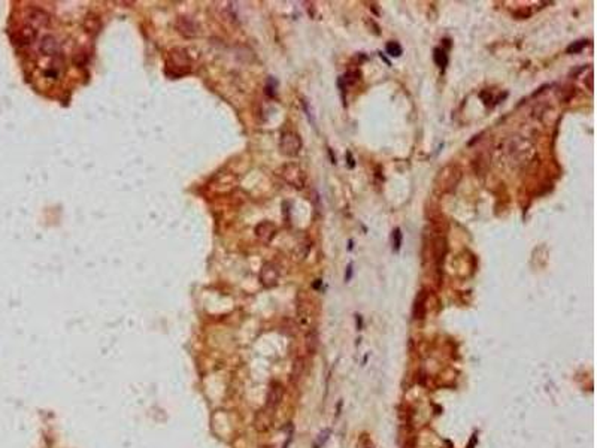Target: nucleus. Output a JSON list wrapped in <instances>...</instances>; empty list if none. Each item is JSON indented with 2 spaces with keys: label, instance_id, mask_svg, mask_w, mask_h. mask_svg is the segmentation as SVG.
Listing matches in <instances>:
<instances>
[{
  "label": "nucleus",
  "instance_id": "a211bd4d",
  "mask_svg": "<svg viewBox=\"0 0 597 448\" xmlns=\"http://www.w3.org/2000/svg\"><path fill=\"white\" fill-rule=\"evenodd\" d=\"M351 274H352V268H351V266H348V272L345 274V281H349V278H351Z\"/></svg>",
  "mask_w": 597,
  "mask_h": 448
},
{
  "label": "nucleus",
  "instance_id": "7ed1b4c3",
  "mask_svg": "<svg viewBox=\"0 0 597 448\" xmlns=\"http://www.w3.org/2000/svg\"><path fill=\"white\" fill-rule=\"evenodd\" d=\"M301 149V138L295 130H286L280 138V151L287 157H296Z\"/></svg>",
  "mask_w": 597,
  "mask_h": 448
},
{
  "label": "nucleus",
  "instance_id": "1a4fd4ad",
  "mask_svg": "<svg viewBox=\"0 0 597 448\" xmlns=\"http://www.w3.org/2000/svg\"><path fill=\"white\" fill-rule=\"evenodd\" d=\"M175 25H176L178 31H179L182 36H185V37H194V36H197V33H199L197 24H196L191 18H188V16H178Z\"/></svg>",
  "mask_w": 597,
  "mask_h": 448
},
{
  "label": "nucleus",
  "instance_id": "423d86ee",
  "mask_svg": "<svg viewBox=\"0 0 597 448\" xmlns=\"http://www.w3.org/2000/svg\"><path fill=\"white\" fill-rule=\"evenodd\" d=\"M280 268L275 263H265L260 271V281L266 289H272L280 281Z\"/></svg>",
  "mask_w": 597,
  "mask_h": 448
},
{
  "label": "nucleus",
  "instance_id": "39448f33",
  "mask_svg": "<svg viewBox=\"0 0 597 448\" xmlns=\"http://www.w3.org/2000/svg\"><path fill=\"white\" fill-rule=\"evenodd\" d=\"M458 179H460L458 167L457 166H447V167H444L439 172L436 184H438V187L442 188V191H449V190H452L457 185Z\"/></svg>",
  "mask_w": 597,
  "mask_h": 448
},
{
  "label": "nucleus",
  "instance_id": "2eb2a0df",
  "mask_svg": "<svg viewBox=\"0 0 597 448\" xmlns=\"http://www.w3.org/2000/svg\"><path fill=\"white\" fill-rule=\"evenodd\" d=\"M385 49H387V54H388V55H391V57H400V55H402V52H403V49H402L400 43H399V42H396V40H391V42H388V43H387V46H385Z\"/></svg>",
  "mask_w": 597,
  "mask_h": 448
},
{
  "label": "nucleus",
  "instance_id": "20e7f679",
  "mask_svg": "<svg viewBox=\"0 0 597 448\" xmlns=\"http://www.w3.org/2000/svg\"><path fill=\"white\" fill-rule=\"evenodd\" d=\"M190 66H191V61H190L187 49L175 48V49L170 51L169 58H167V70L170 67H173L175 69V75H182V73L190 70Z\"/></svg>",
  "mask_w": 597,
  "mask_h": 448
},
{
  "label": "nucleus",
  "instance_id": "f03ea898",
  "mask_svg": "<svg viewBox=\"0 0 597 448\" xmlns=\"http://www.w3.org/2000/svg\"><path fill=\"white\" fill-rule=\"evenodd\" d=\"M278 175H280L287 184H290L292 187H295V188H298V190L304 188V185H306V173H304V170H303L298 164H296V163L284 164V166L278 170Z\"/></svg>",
  "mask_w": 597,
  "mask_h": 448
},
{
  "label": "nucleus",
  "instance_id": "6e6552de",
  "mask_svg": "<svg viewBox=\"0 0 597 448\" xmlns=\"http://www.w3.org/2000/svg\"><path fill=\"white\" fill-rule=\"evenodd\" d=\"M27 19H28V25H31L33 28H40V27H48L49 24V15L39 7H30L27 10Z\"/></svg>",
  "mask_w": 597,
  "mask_h": 448
},
{
  "label": "nucleus",
  "instance_id": "6ab92c4d",
  "mask_svg": "<svg viewBox=\"0 0 597 448\" xmlns=\"http://www.w3.org/2000/svg\"><path fill=\"white\" fill-rule=\"evenodd\" d=\"M346 155H348V158H349V167H354V158H352L351 152H346Z\"/></svg>",
  "mask_w": 597,
  "mask_h": 448
},
{
  "label": "nucleus",
  "instance_id": "f3484780",
  "mask_svg": "<svg viewBox=\"0 0 597 448\" xmlns=\"http://www.w3.org/2000/svg\"><path fill=\"white\" fill-rule=\"evenodd\" d=\"M400 247H402V232H400L399 227H396V229L393 230V250H394V251H399Z\"/></svg>",
  "mask_w": 597,
  "mask_h": 448
},
{
  "label": "nucleus",
  "instance_id": "9b49d317",
  "mask_svg": "<svg viewBox=\"0 0 597 448\" xmlns=\"http://www.w3.org/2000/svg\"><path fill=\"white\" fill-rule=\"evenodd\" d=\"M36 34H37V30L27 24V25L21 27V28L15 33L13 42H15L16 45H19V46H25V45L33 43V40L36 39Z\"/></svg>",
  "mask_w": 597,
  "mask_h": 448
},
{
  "label": "nucleus",
  "instance_id": "0eeeda50",
  "mask_svg": "<svg viewBox=\"0 0 597 448\" xmlns=\"http://www.w3.org/2000/svg\"><path fill=\"white\" fill-rule=\"evenodd\" d=\"M39 51H40V54L45 55V57L58 55L60 51H61L58 39H57L55 36H52V34H45V36L40 39V42H39Z\"/></svg>",
  "mask_w": 597,
  "mask_h": 448
},
{
  "label": "nucleus",
  "instance_id": "f8f14e48",
  "mask_svg": "<svg viewBox=\"0 0 597 448\" xmlns=\"http://www.w3.org/2000/svg\"><path fill=\"white\" fill-rule=\"evenodd\" d=\"M281 398H283V387H281L280 384H274V386L271 387V390H269L266 408H268V410H274V408L280 404Z\"/></svg>",
  "mask_w": 597,
  "mask_h": 448
},
{
  "label": "nucleus",
  "instance_id": "f257e3e1",
  "mask_svg": "<svg viewBox=\"0 0 597 448\" xmlns=\"http://www.w3.org/2000/svg\"><path fill=\"white\" fill-rule=\"evenodd\" d=\"M506 152H508L509 158H511L515 164H518V163H526V161H529V160L532 158V155H533V147H532V144H530L527 139H526V141H524V139H511Z\"/></svg>",
  "mask_w": 597,
  "mask_h": 448
},
{
  "label": "nucleus",
  "instance_id": "ddd939ff",
  "mask_svg": "<svg viewBox=\"0 0 597 448\" xmlns=\"http://www.w3.org/2000/svg\"><path fill=\"white\" fill-rule=\"evenodd\" d=\"M433 58H435V63H436L439 67H442V69L447 67L448 54L444 48H435V49H433Z\"/></svg>",
  "mask_w": 597,
  "mask_h": 448
},
{
  "label": "nucleus",
  "instance_id": "4468645a",
  "mask_svg": "<svg viewBox=\"0 0 597 448\" xmlns=\"http://www.w3.org/2000/svg\"><path fill=\"white\" fill-rule=\"evenodd\" d=\"M424 303H426V295H424V292H421L420 296L417 298L415 308H414V315H415V318H423V317H424Z\"/></svg>",
  "mask_w": 597,
  "mask_h": 448
},
{
  "label": "nucleus",
  "instance_id": "9d476101",
  "mask_svg": "<svg viewBox=\"0 0 597 448\" xmlns=\"http://www.w3.org/2000/svg\"><path fill=\"white\" fill-rule=\"evenodd\" d=\"M256 236L260 241L269 244L277 236V226L271 221H262L260 224L256 226Z\"/></svg>",
  "mask_w": 597,
  "mask_h": 448
},
{
  "label": "nucleus",
  "instance_id": "dca6fc26",
  "mask_svg": "<svg viewBox=\"0 0 597 448\" xmlns=\"http://www.w3.org/2000/svg\"><path fill=\"white\" fill-rule=\"evenodd\" d=\"M587 43H589V40H586V39L577 40V42H574L572 45L568 46L566 52H568V54H578V52H581V51L587 46Z\"/></svg>",
  "mask_w": 597,
  "mask_h": 448
}]
</instances>
